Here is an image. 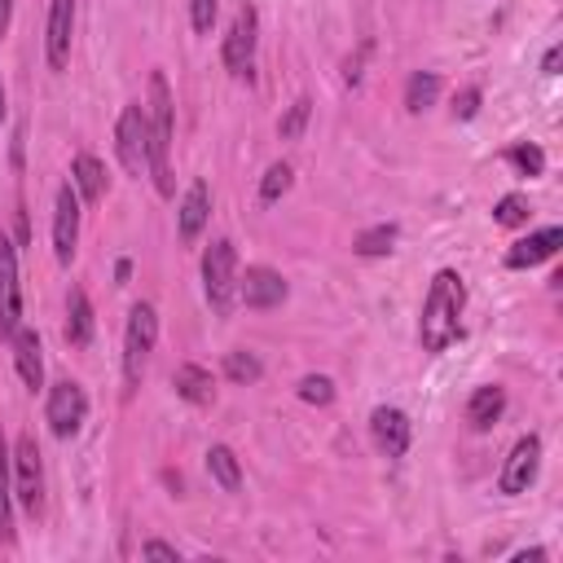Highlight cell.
<instances>
[{
    "label": "cell",
    "instance_id": "ac0fdd59",
    "mask_svg": "<svg viewBox=\"0 0 563 563\" xmlns=\"http://www.w3.org/2000/svg\"><path fill=\"white\" fill-rule=\"evenodd\" d=\"M70 185H75V194H79V202H101L106 198V167H101V158L97 154H75V163H70Z\"/></svg>",
    "mask_w": 563,
    "mask_h": 563
},
{
    "label": "cell",
    "instance_id": "4316f807",
    "mask_svg": "<svg viewBox=\"0 0 563 563\" xmlns=\"http://www.w3.org/2000/svg\"><path fill=\"white\" fill-rule=\"evenodd\" d=\"M290 180H295L290 163H273V167L264 172V180H260V202H264V207H268V202H277V198L290 189Z\"/></svg>",
    "mask_w": 563,
    "mask_h": 563
},
{
    "label": "cell",
    "instance_id": "cb8c5ba5",
    "mask_svg": "<svg viewBox=\"0 0 563 563\" xmlns=\"http://www.w3.org/2000/svg\"><path fill=\"white\" fill-rule=\"evenodd\" d=\"M435 97H440V75H435V70H413V75L405 79V110H409V114L431 110Z\"/></svg>",
    "mask_w": 563,
    "mask_h": 563
},
{
    "label": "cell",
    "instance_id": "3957f363",
    "mask_svg": "<svg viewBox=\"0 0 563 563\" xmlns=\"http://www.w3.org/2000/svg\"><path fill=\"white\" fill-rule=\"evenodd\" d=\"M158 343V312L154 303H132L128 312V330H123V391L132 396L141 387V374H145V361Z\"/></svg>",
    "mask_w": 563,
    "mask_h": 563
},
{
    "label": "cell",
    "instance_id": "e575fe53",
    "mask_svg": "<svg viewBox=\"0 0 563 563\" xmlns=\"http://www.w3.org/2000/svg\"><path fill=\"white\" fill-rule=\"evenodd\" d=\"M365 53H369V44H365V48H361V53H356V57H347V62H343V79H347V84H352V88H356V84H361V62H365Z\"/></svg>",
    "mask_w": 563,
    "mask_h": 563
},
{
    "label": "cell",
    "instance_id": "ffe728a7",
    "mask_svg": "<svg viewBox=\"0 0 563 563\" xmlns=\"http://www.w3.org/2000/svg\"><path fill=\"white\" fill-rule=\"evenodd\" d=\"M66 343L70 347H88L92 343V303H88V295L79 286L66 295Z\"/></svg>",
    "mask_w": 563,
    "mask_h": 563
},
{
    "label": "cell",
    "instance_id": "277c9868",
    "mask_svg": "<svg viewBox=\"0 0 563 563\" xmlns=\"http://www.w3.org/2000/svg\"><path fill=\"white\" fill-rule=\"evenodd\" d=\"M202 290H207V303L216 312H229V303L238 295V251L229 238H216L202 251Z\"/></svg>",
    "mask_w": 563,
    "mask_h": 563
},
{
    "label": "cell",
    "instance_id": "f546056e",
    "mask_svg": "<svg viewBox=\"0 0 563 563\" xmlns=\"http://www.w3.org/2000/svg\"><path fill=\"white\" fill-rule=\"evenodd\" d=\"M493 220H497V224H506V229L523 224V220H528V198H523V194H506V198H497Z\"/></svg>",
    "mask_w": 563,
    "mask_h": 563
},
{
    "label": "cell",
    "instance_id": "603a6c76",
    "mask_svg": "<svg viewBox=\"0 0 563 563\" xmlns=\"http://www.w3.org/2000/svg\"><path fill=\"white\" fill-rule=\"evenodd\" d=\"M13 457H9V444L0 435V541L13 545Z\"/></svg>",
    "mask_w": 563,
    "mask_h": 563
},
{
    "label": "cell",
    "instance_id": "7402d4cb",
    "mask_svg": "<svg viewBox=\"0 0 563 563\" xmlns=\"http://www.w3.org/2000/svg\"><path fill=\"white\" fill-rule=\"evenodd\" d=\"M207 471H211V479H216L224 493H238V488H242V462H238V453H233L229 444H211V449H207Z\"/></svg>",
    "mask_w": 563,
    "mask_h": 563
},
{
    "label": "cell",
    "instance_id": "ba28073f",
    "mask_svg": "<svg viewBox=\"0 0 563 563\" xmlns=\"http://www.w3.org/2000/svg\"><path fill=\"white\" fill-rule=\"evenodd\" d=\"M255 40H260V18H255L251 4H242L238 18H233V26H229V35H224V48H220L229 75L251 79V66H255Z\"/></svg>",
    "mask_w": 563,
    "mask_h": 563
},
{
    "label": "cell",
    "instance_id": "30bf717a",
    "mask_svg": "<svg viewBox=\"0 0 563 563\" xmlns=\"http://www.w3.org/2000/svg\"><path fill=\"white\" fill-rule=\"evenodd\" d=\"M75 246H79V194H75V185H62L57 202H53V255H57V264H70Z\"/></svg>",
    "mask_w": 563,
    "mask_h": 563
},
{
    "label": "cell",
    "instance_id": "52a82bcc",
    "mask_svg": "<svg viewBox=\"0 0 563 563\" xmlns=\"http://www.w3.org/2000/svg\"><path fill=\"white\" fill-rule=\"evenodd\" d=\"M44 418H48V427H53L57 440L79 435V427H84V418H88V396H84V387H79L75 378L53 383V387H48V400H44Z\"/></svg>",
    "mask_w": 563,
    "mask_h": 563
},
{
    "label": "cell",
    "instance_id": "8992f818",
    "mask_svg": "<svg viewBox=\"0 0 563 563\" xmlns=\"http://www.w3.org/2000/svg\"><path fill=\"white\" fill-rule=\"evenodd\" d=\"M114 154L132 176L150 172V123H145V106H123L119 123H114Z\"/></svg>",
    "mask_w": 563,
    "mask_h": 563
},
{
    "label": "cell",
    "instance_id": "83f0119b",
    "mask_svg": "<svg viewBox=\"0 0 563 563\" xmlns=\"http://www.w3.org/2000/svg\"><path fill=\"white\" fill-rule=\"evenodd\" d=\"M224 374H229L233 383H260L264 365H260V356H251V352H224Z\"/></svg>",
    "mask_w": 563,
    "mask_h": 563
},
{
    "label": "cell",
    "instance_id": "44dd1931",
    "mask_svg": "<svg viewBox=\"0 0 563 563\" xmlns=\"http://www.w3.org/2000/svg\"><path fill=\"white\" fill-rule=\"evenodd\" d=\"M172 387H176V396L189 400V405H211V400H216V383H211V374H207L202 365H176Z\"/></svg>",
    "mask_w": 563,
    "mask_h": 563
},
{
    "label": "cell",
    "instance_id": "74e56055",
    "mask_svg": "<svg viewBox=\"0 0 563 563\" xmlns=\"http://www.w3.org/2000/svg\"><path fill=\"white\" fill-rule=\"evenodd\" d=\"M528 559H532V563H541V559H545V550H519V554H515V563H528Z\"/></svg>",
    "mask_w": 563,
    "mask_h": 563
},
{
    "label": "cell",
    "instance_id": "f1b7e54d",
    "mask_svg": "<svg viewBox=\"0 0 563 563\" xmlns=\"http://www.w3.org/2000/svg\"><path fill=\"white\" fill-rule=\"evenodd\" d=\"M506 158L519 167V176H541V172H545V154H541L537 145H528V141L510 145V150H506Z\"/></svg>",
    "mask_w": 563,
    "mask_h": 563
},
{
    "label": "cell",
    "instance_id": "d590c367",
    "mask_svg": "<svg viewBox=\"0 0 563 563\" xmlns=\"http://www.w3.org/2000/svg\"><path fill=\"white\" fill-rule=\"evenodd\" d=\"M559 57H563V48L554 44V48H545V57H541V75H559Z\"/></svg>",
    "mask_w": 563,
    "mask_h": 563
},
{
    "label": "cell",
    "instance_id": "4dcf8cb0",
    "mask_svg": "<svg viewBox=\"0 0 563 563\" xmlns=\"http://www.w3.org/2000/svg\"><path fill=\"white\" fill-rule=\"evenodd\" d=\"M299 400H308V405H330V400H334V383H330L325 374H303V378H299Z\"/></svg>",
    "mask_w": 563,
    "mask_h": 563
},
{
    "label": "cell",
    "instance_id": "e0dca14e",
    "mask_svg": "<svg viewBox=\"0 0 563 563\" xmlns=\"http://www.w3.org/2000/svg\"><path fill=\"white\" fill-rule=\"evenodd\" d=\"M13 365H18V378H22L31 391H40V387H44L40 334H35V330H26V325H18V330H13Z\"/></svg>",
    "mask_w": 563,
    "mask_h": 563
},
{
    "label": "cell",
    "instance_id": "8fae6325",
    "mask_svg": "<svg viewBox=\"0 0 563 563\" xmlns=\"http://www.w3.org/2000/svg\"><path fill=\"white\" fill-rule=\"evenodd\" d=\"M537 471H541V440L537 435H523V440H515V449H510V457H506V466L497 475V488L506 497L528 493V484L537 479Z\"/></svg>",
    "mask_w": 563,
    "mask_h": 563
},
{
    "label": "cell",
    "instance_id": "9a60e30c",
    "mask_svg": "<svg viewBox=\"0 0 563 563\" xmlns=\"http://www.w3.org/2000/svg\"><path fill=\"white\" fill-rule=\"evenodd\" d=\"M211 220V194H207V180H194L180 198V211H176V233L180 242H198V233L207 229Z\"/></svg>",
    "mask_w": 563,
    "mask_h": 563
},
{
    "label": "cell",
    "instance_id": "7c38bea8",
    "mask_svg": "<svg viewBox=\"0 0 563 563\" xmlns=\"http://www.w3.org/2000/svg\"><path fill=\"white\" fill-rule=\"evenodd\" d=\"M22 325V282H18V251L13 242L0 233V330L13 339V330Z\"/></svg>",
    "mask_w": 563,
    "mask_h": 563
},
{
    "label": "cell",
    "instance_id": "d6986e66",
    "mask_svg": "<svg viewBox=\"0 0 563 563\" xmlns=\"http://www.w3.org/2000/svg\"><path fill=\"white\" fill-rule=\"evenodd\" d=\"M501 409H506V391H501L497 383H484V387H475L471 400H466V422H471L475 431H488V427L501 418Z\"/></svg>",
    "mask_w": 563,
    "mask_h": 563
},
{
    "label": "cell",
    "instance_id": "6da1fadb",
    "mask_svg": "<svg viewBox=\"0 0 563 563\" xmlns=\"http://www.w3.org/2000/svg\"><path fill=\"white\" fill-rule=\"evenodd\" d=\"M462 308H466L462 277L453 268H440L427 286V299H422V321H418L422 352H444L462 334Z\"/></svg>",
    "mask_w": 563,
    "mask_h": 563
},
{
    "label": "cell",
    "instance_id": "9c48e42d",
    "mask_svg": "<svg viewBox=\"0 0 563 563\" xmlns=\"http://www.w3.org/2000/svg\"><path fill=\"white\" fill-rule=\"evenodd\" d=\"M286 295H290L286 277H282L277 268H268V264H251V268L238 277V299H242L246 308H255V312L277 308Z\"/></svg>",
    "mask_w": 563,
    "mask_h": 563
},
{
    "label": "cell",
    "instance_id": "836d02e7",
    "mask_svg": "<svg viewBox=\"0 0 563 563\" xmlns=\"http://www.w3.org/2000/svg\"><path fill=\"white\" fill-rule=\"evenodd\" d=\"M141 559H172V563H180V550L167 545V541H145L141 545Z\"/></svg>",
    "mask_w": 563,
    "mask_h": 563
},
{
    "label": "cell",
    "instance_id": "2e32d148",
    "mask_svg": "<svg viewBox=\"0 0 563 563\" xmlns=\"http://www.w3.org/2000/svg\"><path fill=\"white\" fill-rule=\"evenodd\" d=\"M559 242H563V229H559V224H545V229L519 238V242L506 251V268H532V264L550 260V255L559 251Z\"/></svg>",
    "mask_w": 563,
    "mask_h": 563
},
{
    "label": "cell",
    "instance_id": "484cf974",
    "mask_svg": "<svg viewBox=\"0 0 563 563\" xmlns=\"http://www.w3.org/2000/svg\"><path fill=\"white\" fill-rule=\"evenodd\" d=\"M308 114H312V101H308V97H295L290 110L277 119V136H282V141H299V132L308 128Z\"/></svg>",
    "mask_w": 563,
    "mask_h": 563
},
{
    "label": "cell",
    "instance_id": "7a4b0ae2",
    "mask_svg": "<svg viewBox=\"0 0 563 563\" xmlns=\"http://www.w3.org/2000/svg\"><path fill=\"white\" fill-rule=\"evenodd\" d=\"M145 123H150V176H154V189L163 198L176 194V180H172V132H176V101H172V88L163 79V70L150 75V106H145Z\"/></svg>",
    "mask_w": 563,
    "mask_h": 563
},
{
    "label": "cell",
    "instance_id": "5b68a950",
    "mask_svg": "<svg viewBox=\"0 0 563 563\" xmlns=\"http://www.w3.org/2000/svg\"><path fill=\"white\" fill-rule=\"evenodd\" d=\"M13 497L22 501L26 515L44 510V462H40V444L31 431H22L13 444Z\"/></svg>",
    "mask_w": 563,
    "mask_h": 563
},
{
    "label": "cell",
    "instance_id": "d6a6232c",
    "mask_svg": "<svg viewBox=\"0 0 563 563\" xmlns=\"http://www.w3.org/2000/svg\"><path fill=\"white\" fill-rule=\"evenodd\" d=\"M475 110H479V88H462L453 97V119H475Z\"/></svg>",
    "mask_w": 563,
    "mask_h": 563
},
{
    "label": "cell",
    "instance_id": "d4e9b609",
    "mask_svg": "<svg viewBox=\"0 0 563 563\" xmlns=\"http://www.w3.org/2000/svg\"><path fill=\"white\" fill-rule=\"evenodd\" d=\"M391 246H396V224H374V229H365L361 238H356V255H365V260H374V255H391Z\"/></svg>",
    "mask_w": 563,
    "mask_h": 563
},
{
    "label": "cell",
    "instance_id": "f35d334b",
    "mask_svg": "<svg viewBox=\"0 0 563 563\" xmlns=\"http://www.w3.org/2000/svg\"><path fill=\"white\" fill-rule=\"evenodd\" d=\"M4 114H9V106H4V79H0V123H4Z\"/></svg>",
    "mask_w": 563,
    "mask_h": 563
},
{
    "label": "cell",
    "instance_id": "8d00e7d4",
    "mask_svg": "<svg viewBox=\"0 0 563 563\" xmlns=\"http://www.w3.org/2000/svg\"><path fill=\"white\" fill-rule=\"evenodd\" d=\"M9 22H13V0H0V40L9 35Z\"/></svg>",
    "mask_w": 563,
    "mask_h": 563
},
{
    "label": "cell",
    "instance_id": "4fadbf2b",
    "mask_svg": "<svg viewBox=\"0 0 563 563\" xmlns=\"http://www.w3.org/2000/svg\"><path fill=\"white\" fill-rule=\"evenodd\" d=\"M70 35H75V0H53L48 4V31H44V57L53 70H66Z\"/></svg>",
    "mask_w": 563,
    "mask_h": 563
},
{
    "label": "cell",
    "instance_id": "1f68e13d",
    "mask_svg": "<svg viewBox=\"0 0 563 563\" xmlns=\"http://www.w3.org/2000/svg\"><path fill=\"white\" fill-rule=\"evenodd\" d=\"M189 22H194L198 35H207L211 22H216V0H189Z\"/></svg>",
    "mask_w": 563,
    "mask_h": 563
},
{
    "label": "cell",
    "instance_id": "5bb4252c",
    "mask_svg": "<svg viewBox=\"0 0 563 563\" xmlns=\"http://www.w3.org/2000/svg\"><path fill=\"white\" fill-rule=\"evenodd\" d=\"M369 431H374V444H378L387 457H405L409 435H413L409 418H405L396 405H378V409L369 413Z\"/></svg>",
    "mask_w": 563,
    "mask_h": 563
}]
</instances>
